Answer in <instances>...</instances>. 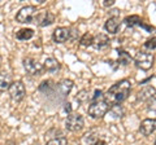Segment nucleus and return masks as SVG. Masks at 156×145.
<instances>
[{
  "instance_id": "21",
  "label": "nucleus",
  "mask_w": 156,
  "mask_h": 145,
  "mask_svg": "<svg viewBox=\"0 0 156 145\" xmlns=\"http://www.w3.org/2000/svg\"><path fill=\"white\" fill-rule=\"evenodd\" d=\"M124 22L128 26L133 27V26H136V25H140V18H139V16H128L124 20Z\"/></svg>"
},
{
  "instance_id": "10",
  "label": "nucleus",
  "mask_w": 156,
  "mask_h": 145,
  "mask_svg": "<svg viewBox=\"0 0 156 145\" xmlns=\"http://www.w3.org/2000/svg\"><path fill=\"white\" fill-rule=\"evenodd\" d=\"M155 130H156V119H154V118L144 119L139 126V132L142 133L143 136H150Z\"/></svg>"
},
{
  "instance_id": "15",
  "label": "nucleus",
  "mask_w": 156,
  "mask_h": 145,
  "mask_svg": "<svg viewBox=\"0 0 156 145\" xmlns=\"http://www.w3.org/2000/svg\"><path fill=\"white\" fill-rule=\"evenodd\" d=\"M44 69L47 71H56V70L60 69V64H58V61L56 59L48 57V59H46V61H44Z\"/></svg>"
},
{
  "instance_id": "3",
  "label": "nucleus",
  "mask_w": 156,
  "mask_h": 145,
  "mask_svg": "<svg viewBox=\"0 0 156 145\" xmlns=\"http://www.w3.org/2000/svg\"><path fill=\"white\" fill-rule=\"evenodd\" d=\"M134 64L142 70H150L154 65V55L148 52H138L134 57Z\"/></svg>"
},
{
  "instance_id": "11",
  "label": "nucleus",
  "mask_w": 156,
  "mask_h": 145,
  "mask_svg": "<svg viewBox=\"0 0 156 145\" xmlns=\"http://www.w3.org/2000/svg\"><path fill=\"white\" fill-rule=\"evenodd\" d=\"M155 95H156V89L152 86H147L138 92V95H136V100L138 101H148L152 97H155Z\"/></svg>"
},
{
  "instance_id": "29",
  "label": "nucleus",
  "mask_w": 156,
  "mask_h": 145,
  "mask_svg": "<svg viewBox=\"0 0 156 145\" xmlns=\"http://www.w3.org/2000/svg\"><path fill=\"white\" fill-rule=\"evenodd\" d=\"M0 137H2V132H0Z\"/></svg>"
},
{
  "instance_id": "14",
  "label": "nucleus",
  "mask_w": 156,
  "mask_h": 145,
  "mask_svg": "<svg viewBox=\"0 0 156 145\" xmlns=\"http://www.w3.org/2000/svg\"><path fill=\"white\" fill-rule=\"evenodd\" d=\"M57 88L60 89V92H61V95H68L72 91V88H73V82L72 80H69V79H64V80H61L60 83H58V86H57Z\"/></svg>"
},
{
  "instance_id": "23",
  "label": "nucleus",
  "mask_w": 156,
  "mask_h": 145,
  "mask_svg": "<svg viewBox=\"0 0 156 145\" xmlns=\"http://www.w3.org/2000/svg\"><path fill=\"white\" fill-rule=\"evenodd\" d=\"M89 95H90V93H89V91H87V89H82V91H80V93H78L77 100L80 101V103H85V101H87L89 99H91Z\"/></svg>"
},
{
  "instance_id": "1",
  "label": "nucleus",
  "mask_w": 156,
  "mask_h": 145,
  "mask_svg": "<svg viewBox=\"0 0 156 145\" xmlns=\"http://www.w3.org/2000/svg\"><path fill=\"white\" fill-rule=\"evenodd\" d=\"M131 89V83L128 79H122L113 84L104 95V101L108 105H116L128 99Z\"/></svg>"
},
{
  "instance_id": "24",
  "label": "nucleus",
  "mask_w": 156,
  "mask_h": 145,
  "mask_svg": "<svg viewBox=\"0 0 156 145\" xmlns=\"http://www.w3.org/2000/svg\"><path fill=\"white\" fill-rule=\"evenodd\" d=\"M144 48L146 49H155L156 48V36L155 38H151V39H148L147 42L144 43Z\"/></svg>"
},
{
  "instance_id": "22",
  "label": "nucleus",
  "mask_w": 156,
  "mask_h": 145,
  "mask_svg": "<svg viewBox=\"0 0 156 145\" xmlns=\"http://www.w3.org/2000/svg\"><path fill=\"white\" fill-rule=\"evenodd\" d=\"M46 145H68V140L65 137H56L51 139Z\"/></svg>"
},
{
  "instance_id": "12",
  "label": "nucleus",
  "mask_w": 156,
  "mask_h": 145,
  "mask_svg": "<svg viewBox=\"0 0 156 145\" xmlns=\"http://www.w3.org/2000/svg\"><path fill=\"white\" fill-rule=\"evenodd\" d=\"M109 38L108 35H105V34H98L96 36H94V44L96 49H104L109 46Z\"/></svg>"
},
{
  "instance_id": "8",
  "label": "nucleus",
  "mask_w": 156,
  "mask_h": 145,
  "mask_svg": "<svg viewBox=\"0 0 156 145\" xmlns=\"http://www.w3.org/2000/svg\"><path fill=\"white\" fill-rule=\"evenodd\" d=\"M34 23H37L38 26L44 27V26H50L55 22V16L51 12H41L38 13L35 18H34Z\"/></svg>"
},
{
  "instance_id": "7",
  "label": "nucleus",
  "mask_w": 156,
  "mask_h": 145,
  "mask_svg": "<svg viewBox=\"0 0 156 145\" xmlns=\"http://www.w3.org/2000/svg\"><path fill=\"white\" fill-rule=\"evenodd\" d=\"M23 69L26 70V72H29L30 75H41L42 74V70H43V66L39 64L37 60L31 59V57H27V59L23 60Z\"/></svg>"
},
{
  "instance_id": "6",
  "label": "nucleus",
  "mask_w": 156,
  "mask_h": 145,
  "mask_svg": "<svg viewBox=\"0 0 156 145\" xmlns=\"http://www.w3.org/2000/svg\"><path fill=\"white\" fill-rule=\"evenodd\" d=\"M8 92H9L11 99L13 101H16V103H18V101H21L25 97L26 88L21 80H17V82H12V84L9 86V88H8Z\"/></svg>"
},
{
  "instance_id": "27",
  "label": "nucleus",
  "mask_w": 156,
  "mask_h": 145,
  "mask_svg": "<svg viewBox=\"0 0 156 145\" xmlns=\"http://www.w3.org/2000/svg\"><path fill=\"white\" fill-rule=\"evenodd\" d=\"M115 4V0H105V2L103 3V5L104 7H111V5H113Z\"/></svg>"
},
{
  "instance_id": "17",
  "label": "nucleus",
  "mask_w": 156,
  "mask_h": 145,
  "mask_svg": "<svg viewBox=\"0 0 156 145\" xmlns=\"http://www.w3.org/2000/svg\"><path fill=\"white\" fill-rule=\"evenodd\" d=\"M12 84L11 75L8 72H0V91H5Z\"/></svg>"
},
{
  "instance_id": "19",
  "label": "nucleus",
  "mask_w": 156,
  "mask_h": 145,
  "mask_svg": "<svg viewBox=\"0 0 156 145\" xmlns=\"http://www.w3.org/2000/svg\"><path fill=\"white\" fill-rule=\"evenodd\" d=\"M80 44L82 47H90L94 44V35H91L90 32H86L82 35V38L80 39Z\"/></svg>"
},
{
  "instance_id": "9",
  "label": "nucleus",
  "mask_w": 156,
  "mask_h": 145,
  "mask_svg": "<svg viewBox=\"0 0 156 145\" xmlns=\"http://www.w3.org/2000/svg\"><path fill=\"white\" fill-rule=\"evenodd\" d=\"M52 38H53V42L55 43H65L70 38V30L64 26L56 27L52 34Z\"/></svg>"
},
{
  "instance_id": "25",
  "label": "nucleus",
  "mask_w": 156,
  "mask_h": 145,
  "mask_svg": "<svg viewBox=\"0 0 156 145\" xmlns=\"http://www.w3.org/2000/svg\"><path fill=\"white\" fill-rule=\"evenodd\" d=\"M147 109L151 112H156V97H152L147 101Z\"/></svg>"
},
{
  "instance_id": "4",
  "label": "nucleus",
  "mask_w": 156,
  "mask_h": 145,
  "mask_svg": "<svg viewBox=\"0 0 156 145\" xmlns=\"http://www.w3.org/2000/svg\"><path fill=\"white\" fill-rule=\"evenodd\" d=\"M109 110V105L105 103L104 100H101V101H95V103H92L90 106H89V115L91 118H103L105 113Z\"/></svg>"
},
{
  "instance_id": "13",
  "label": "nucleus",
  "mask_w": 156,
  "mask_h": 145,
  "mask_svg": "<svg viewBox=\"0 0 156 145\" xmlns=\"http://www.w3.org/2000/svg\"><path fill=\"white\" fill-rule=\"evenodd\" d=\"M104 27H105L107 32L117 34V31H119V27H120V18L119 17H109L108 20L105 21Z\"/></svg>"
},
{
  "instance_id": "2",
  "label": "nucleus",
  "mask_w": 156,
  "mask_h": 145,
  "mask_svg": "<svg viewBox=\"0 0 156 145\" xmlns=\"http://www.w3.org/2000/svg\"><path fill=\"white\" fill-rule=\"evenodd\" d=\"M38 14L37 12V7L34 5H27L23 7L18 11V13L16 14V21L18 23H30L34 21V18Z\"/></svg>"
},
{
  "instance_id": "18",
  "label": "nucleus",
  "mask_w": 156,
  "mask_h": 145,
  "mask_svg": "<svg viewBox=\"0 0 156 145\" xmlns=\"http://www.w3.org/2000/svg\"><path fill=\"white\" fill-rule=\"evenodd\" d=\"M111 114L113 115L115 118H117V119H120V118H122L124 117V108L121 106L120 104H116V105H112L111 106Z\"/></svg>"
},
{
  "instance_id": "20",
  "label": "nucleus",
  "mask_w": 156,
  "mask_h": 145,
  "mask_svg": "<svg viewBox=\"0 0 156 145\" xmlns=\"http://www.w3.org/2000/svg\"><path fill=\"white\" fill-rule=\"evenodd\" d=\"M130 61H131V57L128 52H125V51H119V62L121 65H128L130 64Z\"/></svg>"
},
{
  "instance_id": "26",
  "label": "nucleus",
  "mask_w": 156,
  "mask_h": 145,
  "mask_svg": "<svg viewBox=\"0 0 156 145\" xmlns=\"http://www.w3.org/2000/svg\"><path fill=\"white\" fill-rule=\"evenodd\" d=\"M95 135H96V132L86 133V135H85V137H83V141H85L86 144H91L92 141H94V139H95Z\"/></svg>"
},
{
  "instance_id": "5",
  "label": "nucleus",
  "mask_w": 156,
  "mask_h": 145,
  "mask_svg": "<svg viewBox=\"0 0 156 145\" xmlns=\"http://www.w3.org/2000/svg\"><path fill=\"white\" fill-rule=\"evenodd\" d=\"M83 117L78 113H72L68 115V118L65 120V127L66 130H69L72 132L81 131L83 128Z\"/></svg>"
},
{
  "instance_id": "16",
  "label": "nucleus",
  "mask_w": 156,
  "mask_h": 145,
  "mask_svg": "<svg viewBox=\"0 0 156 145\" xmlns=\"http://www.w3.org/2000/svg\"><path fill=\"white\" fill-rule=\"evenodd\" d=\"M34 36V30L33 29H21L17 34H16V38L18 40H29Z\"/></svg>"
},
{
  "instance_id": "30",
  "label": "nucleus",
  "mask_w": 156,
  "mask_h": 145,
  "mask_svg": "<svg viewBox=\"0 0 156 145\" xmlns=\"http://www.w3.org/2000/svg\"><path fill=\"white\" fill-rule=\"evenodd\" d=\"M155 145H156V140H155Z\"/></svg>"
},
{
  "instance_id": "28",
  "label": "nucleus",
  "mask_w": 156,
  "mask_h": 145,
  "mask_svg": "<svg viewBox=\"0 0 156 145\" xmlns=\"http://www.w3.org/2000/svg\"><path fill=\"white\" fill-rule=\"evenodd\" d=\"M95 145H108L104 140H98V141H95Z\"/></svg>"
}]
</instances>
